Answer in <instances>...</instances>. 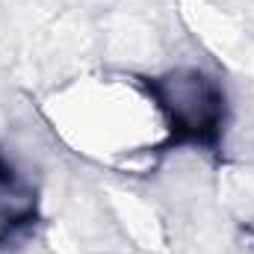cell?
<instances>
[{
    "mask_svg": "<svg viewBox=\"0 0 254 254\" xmlns=\"http://www.w3.org/2000/svg\"><path fill=\"white\" fill-rule=\"evenodd\" d=\"M160 107L169 113V125L178 139L213 142L222 125V95L201 74H175L163 83H154Z\"/></svg>",
    "mask_w": 254,
    "mask_h": 254,
    "instance_id": "1",
    "label": "cell"
}]
</instances>
